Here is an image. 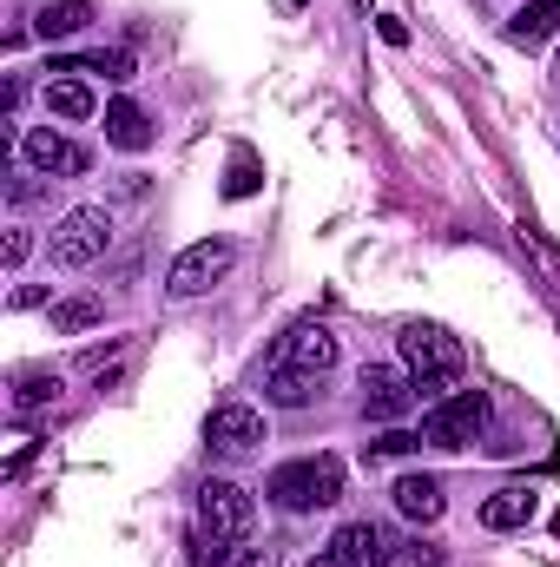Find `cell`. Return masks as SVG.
I'll return each mask as SVG.
<instances>
[{
    "label": "cell",
    "instance_id": "cell-1",
    "mask_svg": "<svg viewBox=\"0 0 560 567\" xmlns=\"http://www.w3.org/2000/svg\"><path fill=\"white\" fill-rule=\"evenodd\" d=\"M396 350H403V370L416 377V396H435L442 403V390L462 377V343L448 337V330H435V323H409L403 337H396Z\"/></svg>",
    "mask_w": 560,
    "mask_h": 567
},
{
    "label": "cell",
    "instance_id": "cell-2",
    "mask_svg": "<svg viewBox=\"0 0 560 567\" xmlns=\"http://www.w3.org/2000/svg\"><path fill=\"white\" fill-rule=\"evenodd\" d=\"M265 495L278 502L283 515H303V508H330L343 495V462L336 455H303V462H283L271 468Z\"/></svg>",
    "mask_w": 560,
    "mask_h": 567
},
{
    "label": "cell",
    "instance_id": "cell-3",
    "mask_svg": "<svg viewBox=\"0 0 560 567\" xmlns=\"http://www.w3.org/2000/svg\"><path fill=\"white\" fill-rule=\"evenodd\" d=\"M106 251H113V212H106V205L66 212V218L53 225V238H46V258H53L60 271H86V265H100Z\"/></svg>",
    "mask_w": 560,
    "mask_h": 567
},
{
    "label": "cell",
    "instance_id": "cell-4",
    "mask_svg": "<svg viewBox=\"0 0 560 567\" xmlns=\"http://www.w3.org/2000/svg\"><path fill=\"white\" fill-rule=\"evenodd\" d=\"M488 416H495L488 390H455V396L428 403V416H422V442H428V449H468V442L488 429Z\"/></svg>",
    "mask_w": 560,
    "mask_h": 567
},
{
    "label": "cell",
    "instance_id": "cell-5",
    "mask_svg": "<svg viewBox=\"0 0 560 567\" xmlns=\"http://www.w3.org/2000/svg\"><path fill=\"white\" fill-rule=\"evenodd\" d=\"M231 265H238V245H231V238H198V245H185V251L172 258L165 290H172V297H205Z\"/></svg>",
    "mask_w": 560,
    "mask_h": 567
},
{
    "label": "cell",
    "instance_id": "cell-6",
    "mask_svg": "<svg viewBox=\"0 0 560 567\" xmlns=\"http://www.w3.org/2000/svg\"><path fill=\"white\" fill-rule=\"evenodd\" d=\"M251 522H258V502L238 488V482H205L198 488V535H218V542H245L251 535Z\"/></svg>",
    "mask_w": 560,
    "mask_h": 567
},
{
    "label": "cell",
    "instance_id": "cell-7",
    "mask_svg": "<svg viewBox=\"0 0 560 567\" xmlns=\"http://www.w3.org/2000/svg\"><path fill=\"white\" fill-rule=\"evenodd\" d=\"M20 152H27V165H33L40 178H80V172L93 165L86 145L66 140V133H53V126H33V133L20 140Z\"/></svg>",
    "mask_w": 560,
    "mask_h": 567
},
{
    "label": "cell",
    "instance_id": "cell-8",
    "mask_svg": "<svg viewBox=\"0 0 560 567\" xmlns=\"http://www.w3.org/2000/svg\"><path fill=\"white\" fill-rule=\"evenodd\" d=\"M356 390H363V416H376V423H396V416L416 403V377H403V370H390V363H363Z\"/></svg>",
    "mask_w": 560,
    "mask_h": 567
},
{
    "label": "cell",
    "instance_id": "cell-9",
    "mask_svg": "<svg viewBox=\"0 0 560 567\" xmlns=\"http://www.w3.org/2000/svg\"><path fill=\"white\" fill-rule=\"evenodd\" d=\"M205 442H211L218 455H251V449L265 442V416H258L251 403H218L211 423H205Z\"/></svg>",
    "mask_w": 560,
    "mask_h": 567
},
{
    "label": "cell",
    "instance_id": "cell-10",
    "mask_svg": "<svg viewBox=\"0 0 560 567\" xmlns=\"http://www.w3.org/2000/svg\"><path fill=\"white\" fill-rule=\"evenodd\" d=\"M278 363L283 370H303V377L336 370V337H330V323H297V330L278 343Z\"/></svg>",
    "mask_w": 560,
    "mask_h": 567
},
{
    "label": "cell",
    "instance_id": "cell-11",
    "mask_svg": "<svg viewBox=\"0 0 560 567\" xmlns=\"http://www.w3.org/2000/svg\"><path fill=\"white\" fill-rule=\"evenodd\" d=\"M535 508H541V495L535 488H495L488 502H481V528H495V535H508V528H528L535 522Z\"/></svg>",
    "mask_w": 560,
    "mask_h": 567
},
{
    "label": "cell",
    "instance_id": "cell-12",
    "mask_svg": "<svg viewBox=\"0 0 560 567\" xmlns=\"http://www.w3.org/2000/svg\"><path fill=\"white\" fill-rule=\"evenodd\" d=\"M390 495H396V508H403L409 522H442V508H448V495H442V475H403Z\"/></svg>",
    "mask_w": 560,
    "mask_h": 567
},
{
    "label": "cell",
    "instance_id": "cell-13",
    "mask_svg": "<svg viewBox=\"0 0 560 567\" xmlns=\"http://www.w3.org/2000/svg\"><path fill=\"white\" fill-rule=\"evenodd\" d=\"M152 140H158V133H152L145 106H133V100H113V106H106V145H120V152H145Z\"/></svg>",
    "mask_w": 560,
    "mask_h": 567
},
{
    "label": "cell",
    "instance_id": "cell-14",
    "mask_svg": "<svg viewBox=\"0 0 560 567\" xmlns=\"http://www.w3.org/2000/svg\"><path fill=\"white\" fill-rule=\"evenodd\" d=\"M554 33H560V0H535V7H521V13L508 20V40H515V47H528V53H535V47H548Z\"/></svg>",
    "mask_w": 560,
    "mask_h": 567
},
{
    "label": "cell",
    "instance_id": "cell-15",
    "mask_svg": "<svg viewBox=\"0 0 560 567\" xmlns=\"http://www.w3.org/2000/svg\"><path fill=\"white\" fill-rule=\"evenodd\" d=\"M33 27H40L46 40H73V33H86V27H93V0H46Z\"/></svg>",
    "mask_w": 560,
    "mask_h": 567
},
{
    "label": "cell",
    "instance_id": "cell-16",
    "mask_svg": "<svg viewBox=\"0 0 560 567\" xmlns=\"http://www.w3.org/2000/svg\"><path fill=\"white\" fill-rule=\"evenodd\" d=\"M317 383H323V377H303V370H283V363H271V377H265V403H278V410H310Z\"/></svg>",
    "mask_w": 560,
    "mask_h": 567
},
{
    "label": "cell",
    "instance_id": "cell-17",
    "mask_svg": "<svg viewBox=\"0 0 560 567\" xmlns=\"http://www.w3.org/2000/svg\"><path fill=\"white\" fill-rule=\"evenodd\" d=\"M60 396H66V383H60L53 370H27V377L13 383V410H20V416H40V410H53Z\"/></svg>",
    "mask_w": 560,
    "mask_h": 567
},
{
    "label": "cell",
    "instance_id": "cell-18",
    "mask_svg": "<svg viewBox=\"0 0 560 567\" xmlns=\"http://www.w3.org/2000/svg\"><path fill=\"white\" fill-rule=\"evenodd\" d=\"M330 548H336L350 567H370L376 555H383V535H376V522H343V528L330 535Z\"/></svg>",
    "mask_w": 560,
    "mask_h": 567
},
{
    "label": "cell",
    "instance_id": "cell-19",
    "mask_svg": "<svg viewBox=\"0 0 560 567\" xmlns=\"http://www.w3.org/2000/svg\"><path fill=\"white\" fill-rule=\"evenodd\" d=\"M46 113H60V120H93L100 100L86 93V80H46Z\"/></svg>",
    "mask_w": 560,
    "mask_h": 567
},
{
    "label": "cell",
    "instance_id": "cell-20",
    "mask_svg": "<svg viewBox=\"0 0 560 567\" xmlns=\"http://www.w3.org/2000/svg\"><path fill=\"white\" fill-rule=\"evenodd\" d=\"M46 73H106V80H133V53H86V60H53Z\"/></svg>",
    "mask_w": 560,
    "mask_h": 567
},
{
    "label": "cell",
    "instance_id": "cell-21",
    "mask_svg": "<svg viewBox=\"0 0 560 567\" xmlns=\"http://www.w3.org/2000/svg\"><path fill=\"white\" fill-rule=\"evenodd\" d=\"M100 317H106V303H100V297H66V303H53V330H60V337L93 330Z\"/></svg>",
    "mask_w": 560,
    "mask_h": 567
},
{
    "label": "cell",
    "instance_id": "cell-22",
    "mask_svg": "<svg viewBox=\"0 0 560 567\" xmlns=\"http://www.w3.org/2000/svg\"><path fill=\"white\" fill-rule=\"evenodd\" d=\"M376 567H442V548H428L422 535H409V542H383Z\"/></svg>",
    "mask_w": 560,
    "mask_h": 567
},
{
    "label": "cell",
    "instance_id": "cell-23",
    "mask_svg": "<svg viewBox=\"0 0 560 567\" xmlns=\"http://www.w3.org/2000/svg\"><path fill=\"white\" fill-rule=\"evenodd\" d=\"M265 185V165H258V152H238L231 158V172H225V198H251Z\"/></svg>",
    "mask_w": 560,
    "mask_h": 567
},
{
    "label": "cell",
    "instance_id": "cell-24",
    "mask_svg": "<svg viewBox=\"0 0 560 567\" xmlns=\"http://www.w3.org/2000/svg\"><path fill=\"white\" fill-rule=\"evenodd\" d=\"M416 449H422V435H409V429H383L363 455H370V462H396V455H416Z\"/></svg>",
    "mask_w": 560,
    "mask_h": 567
},
{
    "label": "cell",
    "instance_id": "cell-25",
    "mask_svg": "<svg viewBox=\"0 0 560 567\" xmlns=\"http://www.w3.org/2000/svg\"><path fill=\"white\" fill-rule=\"evenodd\" d=\"M521 245L548 265V278H554V290H560V251H554V245H541V231H535V225H521Z\"/></svg>",
    "mask_w": 560,
    "mask_h": 567
},
{
    "label": "cell",
    "instance_id": "cell-26",
    "mask_svg": "<svg viewBox=\"0 0 560 567\" xmlns=\"http://www.w3.org/2000/svg\"><path fill=\"white\" fill-rule=\"evenodd\" d=\"M376 33H383V47H409V20L403 13H376Z\"/></svg>",
    "mask_w": 560,
    "mask_h": 567
},
{
    "label": "cell",
    "instance_id": "cell-27",
    "mask_svg": "<svg viewBox=\"0 0 560 567\" xmlns=\"http://www.w3.org/2000/svg\"><path fill=\"white\" fill-rule=\"evenodd\" d=\"M225 567H278V548H231Z\"/></svg>",
    "mask_w": 560,
    "mask_h": 567
},
{
    "label": "cell",
    "instance_id": "cell-28",
    "mask_svg": "<svg viewBox=\"0 0 560 567\" xmlns=\"http://www.w3.org/2000/svg\"><path fill=\"white\" fill-rule=\"evenodd\" d=\"M27 251H33V238H27V231H7V271H20Z\"/></svg>",
    "mask_w": 560,
    "mask_h": 567
},
{
    "label": "cell",
    "instance_id": "cell-29",
    "mask_svg": "<svg viewBox=\"0 0 560 567\" xmlns=\"http://www.w3.org/2000/svg\"><path fill=\"white\" fill-rule=\"evenodd\" d=\"M303 567H350V561H343L336 548H317V555H310V561H303Z\"/></svg>",
    "mask_w": 560,
    "mask_h": 567
},
{
    "label": "cell",
    "instance_id": "cell-30",
    "mask_svg": "<svg viewBox=\"0 0 560 567\" xmlns=\"http://www.w3.org/2000/svg\"><path fill=\"white\" fill-rule=\"evenodd\" d=\"M554 73H560V66H554Z\"/></svg>",
    "mask_w": 560,
    "mask_h": 567
}]
</instances>
